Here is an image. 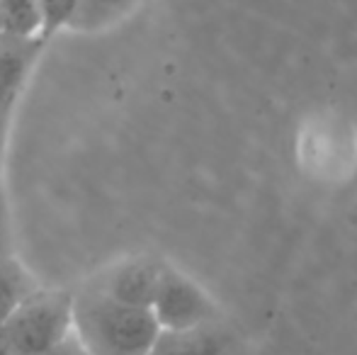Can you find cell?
Returning <instances> with one entry per match:
<instances>
[{"instance_id": "277c9868", "label": "cell", "mask_w": 357, "mask_h": 355, "mask_svg": "<svg viewBox=\"0 0 357 355\" xmlns=\"http://www.w3.org/2000/svg\"><path fill=\"white\" fill-rule=\"evenodd\" d=\"M163 266L165 261L149 256V253L127 256L100 270L95 278L85 282V287L95 289V292L105 294V297L114 299L119 304H127V307L151 309Z\"/></svg>"}, {"instance_id": "3957f363", "label": "cell", "mask_w": 357, "mask_h": 355, "mask_svg": "<svg viewBox=\"0 0 357 355\" xmlns=\"http://www.w3.org/2000/svg\"><path fill=\"white\" fill-rule=\"evenodd\" d=\"M151 314L160 331H188L212 324L216 307L202 285L165 263L151 302Z\"/></svg>"}, {"instance_id": "5b68a950", "label": "cell", "mask_w": 357, "mask_h": 355, "mask_svg": "<svg viewBox=\"0 0 357 355\" xmlns=\"http://www.w3.org/2000/svg\"><path fill=\"white\" fill-rule=\"evenodd\" d=\"M49 44L42 37L0 34V109H13Z\"/></svg>"}, {"instance_id": "8992f818", "label": "cell", "mask_w": 357, "mask_h": 355, "mask_svg": "<svg viewBox=\"0 0 357 355\" xmlns=\"http://www.w3.org/2000/svg\"><path fill=\"white\" fill-rule=\"evenodd\" d=\"M226 341L214 324L188 331H160L149 355H224Z\"/></svg>"}, {"instance_id": "4fadbf2b", "label": "cell", "mask_w": 357, "mask_h": 355, "mask_svg": "<svg viewBox=\"0 0 357 355\" xmlns=\"http://www.w3.org/2000/svg\"><path fill=\"white\" fill-rule=\"evenodd\" d=\"M47 355H88V353H85L83 348H80V343L71 336L66 343H63V346H59L56 351H52V353H47Z\"/></svg>"}, {"instance_id": "ba28073f", "label": "cell", "mask_w": 357, "mask_h": 355, "mask_svg": "<svg viewBox=\"0 0 357 355\" xmlns=\"http://www.w3.org/2000/svg\"><path fill=\"white\" fill-rule=\"evenodd\" d=\"M42 285L17 256H8L0 261V324H5L15 314V309L34 294Z\"/></svg>"}, {"instance_id": "7c38bea8", "label": "cell", "mask_w": 357, "mask_h": 355, "mask_svg": "<svg viewBox=\"0 0 357 355\" xmlns=\"http://www.w3.org/2000/svg\"><path fill=\"white\" fill-rule=\"evenodd\" d=\"M10 122H13V109H0V180H3L5 168V146H8Z\"/></svg>"}, {"instance_id": "8fae6325", "label": "cell", "mask_w": 357, "mask_h": 355, "mask_svg": "<svg viewBox=\"0 0 357 355\" xmlns=\"http://www.w3.org/2000/svg\"><path fill=\"white\" fill-rule=\"evenodd\" d=\"M13 256V232H10V207H8V195H5V185L0 180V261Z\"/></svg>"}, {"instance_id": "7a4b0ae2", "label": "cell", "mask_w": 357, "mask_h": 355, "mask_svg": "<svg viewBox=\"0 0 357 355\" xmlns=\"http://www.w3.org/2000/svg\"><path fill=\"white\" fill-rule=\"evenodd\" d=\"M13 355H47L73 336V289L39 287L3 324Z\"/></svg>"}, {"instance_id": "52a82bcc", "label": "cell", "mask_w": 357, "mask_h": 355, "mask_svg": "<svg viewBox=\"0 0 357 355\" xmlns=\"http://www.w3.org/2000/svg\"><path fill=\"white\" fill-rule=\"evenodd\" d=\"M142 0H78L71 24L66 32L75 34H98L114 27L137 10Z\"/></svg>"}, {"instance_id": "5bb4252c", "label": "cell", "mask_w": 357, "mask_h": 355, "mask_svg": "<svg viewBox=\"0 0 357 355\" xmlns=\"http://www.w3.org/2000/svg\"><path fill=\"white\" fill-rule=\"evenodd\" d=\"M0 355H13V348H10L8 333H5V326L0 324Z\"/></svg>"}, {"instance_id": "9c48e42d", "label": "cell", "mask_w": 357, "mask_h": 355, "mask_svg": "<svg viewBox=\"0 0 357 355\" xmlns=\"http://www.w3.org/2000/svg\"><path fill=\"white\" fill-rule=\"evenodd\" d=\"M42 17L37 0H0V34L39 37Z\"/></svg>"}, {"instance_id": "30bf717a", "label": "cell", "mask_w": 357, "mask_h": 355, "mask_svg": "<svg viewBox=\"0 0 357 355\" xmlns=\"http://www.w3.org/2000/svg\"><path fill=\"white\" fill-rule=\"evenodd\" d=\"M37 5H39V17H42V32H39V37L47 44L59 32H66L75 10H78V0H37Z\"/></svg>"}, {"instance_id": "6da1fadb", "label": "cell", "mask_w": 357, "mask_h": 355, "mask_svg": "<svg viewBox=\"0 0 357 355\" xmlns=\"http://www.w3.org/2000/svg\"><path fill=\"white\" fill-rule=\"evenodd\" d=\"M158 333L151 309L119 304L85 285L73 289V338L88 355H149Z\"/></svg>"}]
</instances>
